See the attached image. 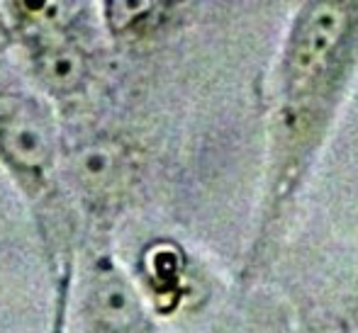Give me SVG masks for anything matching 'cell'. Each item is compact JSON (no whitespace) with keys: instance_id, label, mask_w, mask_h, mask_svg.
Instances as JSON below:
<instances>
[{"instance_id":"1","label":"cell","mask_w":358,"mask_h":333,"mask_svg":"<svg viewBox=\"0 0 358 333\" xmlns=\"http://www.w3.org/2000/svg\"><path fill=\"white\" fill-rule=\"evenodd\" d=\"M358 66V0H300L278 57L271 214L307 173Z\"/></svg>"},{"instance_id":"2","label":"cell","mask_w":358,"mask_h":333,"mask_svg":"<svg viewBox=\"0 0 358 333\" xmlns=\"http://www.w3.org/2000/svg\"><path fill=\"white\" fill-rule=\"evenodd\" d=\"M0 168L24 200L52 280V333L64 331L73 287V216L52 100L0 80Z\"/></svg>"},{"instance_id":"3","label":"cell","mask_w":358,"mask_h":333,"mask_svg":"<svg viewBox=\"0 0 358 333\" xmlns=\"http://www.w3.org/2000/svg\"><path fill=\"white\" fill-rule=\"evenodd\" d=\"M137 154L117 136L98 134L64 156V178L90 214L105 216L124 202L137 180Z\"/></svg>"},{"instance_id":"4","label":"cell","mask_w":358,"mask_h":333,"mask_svg":"<svg viewBox=\"0 0 358 333\" xmlns=\"http://www.w3.org/2000/svg\"><path fill=\"white\" fill-rule=\"evenodd\" d=\"M27 66L37 90L54 103L76 100L93 83V57L80 34H64L24 44Z\"/></svg>"},{"instance_id":"5","label":"cell","mask_w":358,"mask_h":333,"mask_svg":"<svg viewBox=\"0 0 358 333\" xmlns=\"http://www.w3.org/2000/svg\"><path fill=\"white\" fill-rule=\"evenodd\" d=\"M85 311L98 333L146 331V314L139 292L113 256H98L88 270Z\"/></svg>"},{"instance_id":"6","label":"cell","mask_w":358,"mask_h":333,"mask_svg":"<svg viewBox=\"0 0 358 333\" xmlns=\"http://www.w3.org/2000/svg\"><path fill=\"white\" fill-rule=\"evenodd\" d=\"M90 0H3L5 39L20 44L80 34Z\"/></svg>"},{"instance_id":"7","label":"cell","mask_w":358,"mask_h":333,"mask_svg":"<svg viewBox=\"0 0 358 333\" xmlns=\"http://www.w3.org/2000/svg\"><path fill=\"white\" fill-rule=\"evenodd\" d=\"M100 17L120 42H144L169 29L188 0H98Z\"/></svg>"},{"instance_id":"8","label":"cell","mask_w":358,"mask_h":333,"mask_svg":"<svg viewBox=\"0 0 358 333\" xmlns=\"http://www.w3.org/2000/svg\"><path fill=\"white\" fill-rule=\"evenodd\" d=\"M0 37L5 39V27H3V0H0Z\"/></svg>"},{"instance_id":"9","label":"cell","mask_w":358,"mask_h":333,"mask_svg":"<svg viewBox=\"0 0 358 333\" xmlns=\"http://www.w3.org/2000/svg\"><path fill=\"white\" fill-rule=\"evenodd\" d=\"M344 333H358V319H356V321H354V324H351V326H349V329H346Z\"/></svg>"}]
</instances>
